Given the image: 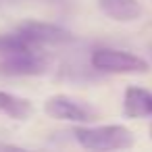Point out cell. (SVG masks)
<instances>
[{"instance_id": "obj_2", "label": "cell", "mask_w": 152, "mask_h": 152, "mask_svg": "<svg viewBox=\"0 0 152 152\" xmlns=\"http://www.w3.org/2000/svg\"><path fill=\"white\" fill-rule=\"evenodd\" d=\"M44 113L56 121H69V123H81V125L98 119V110L92 104L77 100L73 96H67V94H54L46 98Z\"/></svg>"}, {"instance_id": "obj_9", "label": "cell", "mask_w": 152, "mask_h": 152, "mask_svg": "<svg viewBox=\"0 0 152 152\" xmlns=\"http://www.w3.org/2000/svg\"><path fill=\"white\" fill-rule=\"evenodd\" d=\"M31 50H38V46H34L19 31H15V34H0V54L2 56L19 54V52H31Z\"/></svg>"}, {"instance_id": "obj_8", "label": "cell", "mask_w": 152, "mask_h": 152, "mask_svg": "<svg viewBox=\"0 0 152 152\" xmlns=\"http://www.w3.org/2000/svg\"><path fill=\"white\" fill-rule=\"evenodd\" d=\"M0 113L17 119V121H25L31 113H34V104L27 98H21L17 94H9L0 90Z\"/></svg>"}, {"instance_id": "obj_10", "label": "cell", "mask_w": 152, "mask_h": 152, "mask_svg": "<svg viewBox=\"0 0 152 152\" xmlns=\"http://www.w3.org/2000/svg\"><path fill=\"white\" fill-rule=\"evenodd\" d=\"M150 133H152V125H150Z\"/></svg>"}, {"instance_id": "obj_6", "label": "cell", "mask_w": 152, "mask_h": 152, "mask_svg": "<svg viewBox=\"0 0 152 152\" xmlns=\"http://www.w3.org/2000/svg\"><path fill=\"white\" fill-rule=\"evenodd\" d=\"M123 115L127 119L152 117V92L140 86H129L123 94Z\"/></svg>"}, {"instance_id": "obj_3", "label": "cell", "mask_w": 152, "mask_h": 152, "mask_svg": "<svg viewBox=\"0 0 152 152\" xmlns=\"http://www.w3.org/2000/svg\"><path fill=\"white\" fill-rule=\"evenodd\" d=\"M92 67L102 73H146L150 69L137 54L115 48H98L92 52Z\"/></svg>"}, {"instance_id": "obj_5", "label": "cell", "mask_w": 152, "mask_h": 152, "mask_svg": "<svg viewBox=\"0 0 152 152\" xmlns=\"http://www.w3.org/2000/svg\"><path fill=\"white\" fill-rule=\"evenodd\" d=\"M46 61L44 56L38 54V50L31 52H19V54H9L0 63V73L4 75H40L46 71Z\"/></svg>"}, {"instance_id": "obj_1", "label": "cell", "mask_w": 152, "mask_h": 152, "mask_svg": "<svg viewBox=\"0 0 152 152\" xmlns=\"http://www.w3.org/2000/svg\"><path fill=\"white\" fill-rule=\"evenodd\" d=\"M77 144L86 150H125L133 146V133L125 125H98V127H75Z\"/></svg>"}, {"instance_id": "obj_4", "label": "cell", "mask_w": 152, "mask_h": 152, "mask_svg": "<svg viewBox=\"0 0 152 152\" xmlns=\"http://www.w3.org/2000/svg\"><path fill=\"white\" fill-rule=\"evenodd\" d=\"M17 31L21 36H25L34 46H52V44H65V42H71L73 36L71 31H67L65 27L61 25H54V23H44V21H27V23H21L17 27Z\"/></svg>"}, {"instance_id": "obj_7", "label": "cell", "mask_w": 152, "mask_h": 152, "mask_svg": "<svg viewBox=\"0 0 152 152\" xmlns=\"http://www.w3.org/2000/svg\"><path fill=\"white\" fill-rule=\"evenodd\" d=\"M100 11L119 23H131L142 17V4L137 0H98Z\"/></svg>"}]
</instances>
